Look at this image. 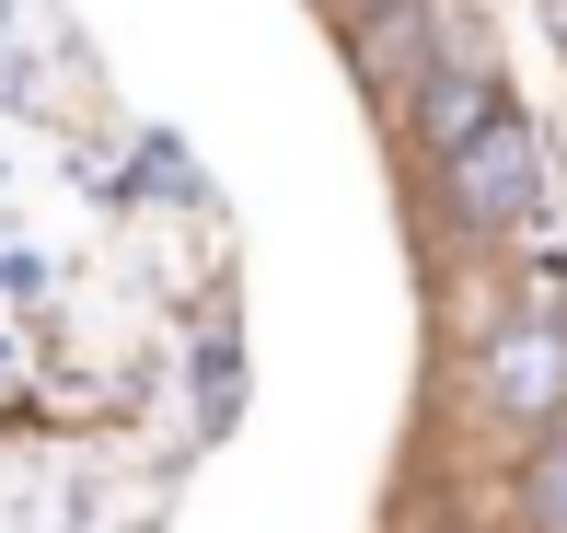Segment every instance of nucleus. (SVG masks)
<instances>
[{
	"label": "nucleus",
	"instance_id": "7ed1b4c3",
	"mask_svg": "<svg viewBox=\"0 0 567 533\" xmlns=\"http://www.w3.org/2000/svg\"><path fill=\"white\" fill-rule=\"evenodd\" d=\"M486 116H498V82H486V70H429V82H417V129H429V151H452L463 129H486Z\"/></svg>",
	"mask_w": 567,
	"mask_h": 533
},
{
	"label": "nucleus",
	"instance_id": "39448f33",
	"mask_svg": "<svg viewBox=\"0 0 567 533\" xmlns=\"http://www.w3.org/2000/svg\"><path fill=\"white\" fill-rule=\"evenodd\" d=\"M545 12H556V47H567V0H545Z\"/></svg>",
	"mask_w": 567,
	"mask_h": 533
},
{
	"label": "nucleus",
	"instance_id": "20e7f679",
	"mask_svg": "<svg viewBox=\"0 0 567 533\" xmlns=\"http://www.w3.org/2000/svg\"><path fill=\"white\" fill-rule=\"evenodd\" d=\"M522 511H533V533H567V429L522 464Z\"/></svg>",
	"mask_w": 567,
	"mask_h": 533
},
{
	"label": "nucleus",
	"instance_id": "f03ea898",
	"mask_svg": "<svg viewBox=\"0 0 567 533\" xmlns=\"http://www.w3.org/2000/svg\"><path fill=\"white\" fill-rule=\"evenodd\" d=\"M475 394H486V418H556L567 406V325H498L486 337V360H475Z\"/></svg>",
	"mask_w": 567,
	"mask_h": 533
},
{
	"label": "nucleus",
	"instance_id": "f257e3e1",
	"mask_svg": "<svg viewBox=\"0 0 567 533\" xmlns=\"http://www.w3.org/2000/svg\"><path fill=\"white\" fill-rule=\"evenodd\" d=\"M441 197H452V221H486V233H498V221H522L533 197H545V151H533V129L522 116H486V129H463L452 151H441Z\"/></svg>",
	"mask_w": 567,
	"mask_h": 533
}]
</instances>
